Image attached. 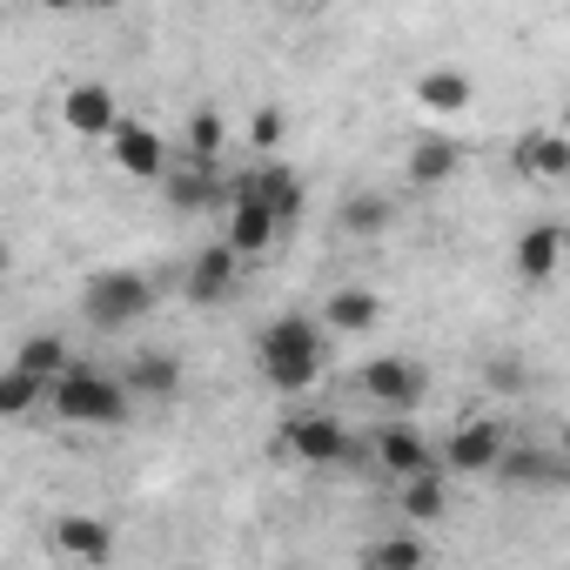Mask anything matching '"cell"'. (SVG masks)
I'll list each match as a JSON object with an SVG mask.
<instances>
[{
    "label": "cell",
    "mask_w": 570,
    "mask_h": 570,
    "mask_svg": "<svg viewBox=\"0 0 570 570\" xmlns=\"http://www.w3.org/2000/svg\"><path fill=\"white\" fill-rule=\"evenodd\" d=\"M330 323L316 316H275L262 336H255V370L275 396H309L330 370Z\"/></svg>",
    "instance_id": "1"
},
{
    "label": "cell",
    "mask_w": 570,
    "mask_h": 570,
    "mask_svg": "<svg viewBox=\"0 0 570 570\" xmlns=\"http://www.w3.org/2000/svg\"><path fill=\"white\" fill-rule=\"evenodd\" d=\"M48 410L61 416V423H75V430H121L128 423V410H135V390H128V376H108V370H61L55 376V390H48Z\"/></svg>",
    "instance_id": "2"
},
{
    "label": "cell",
    "mask_w": 570,
    "mask_h": 570,
    "mask_svg": "<svg viewBox=\"0 0 570 570\" xmlns=\"http://www.w3.org/2000/svg\"><path fill=\"white\" fill-rule=\"evenodd\" d=\"M148 309H155V282L141 268H101V275L81 282V316L95 330H108V336L115 330H135Z\"/></svg>",
    "instance_id": "3"
},
{
    "label": "cell",
    "mask_w": 570,
    "mask_h": 570,
    "mask_svg": "<svg viewBox=\"0 0 570 570\" xmlns=\"http://www.w3.org/2000/svg\"><path fill=\"white\" fill-rule=\"evenodd\" d=\"M282 443H289V456H296V463H316V470H343V463H356V436H350L330 410L296 416Z\"/></svg>",
    "instance_id": "4"
},
{
    "label": "cell",
    "mask_w": 570,
    "mask_h": 570,
    "mask_svg": "<svg viewBox=\"0 0 570 570\" xmlns=\"http://www.w3.org/2000/svg\"><path fill=\"white\" fill-rule=\"evenodd\" d=\"M503 430L490 423V416H463L450 436H443V470L450 476H497V463H503Z\"/></svg>",
    "instance_id": "5"
},
{
    "label": "cell",
    "mask_w": 570,
    "mask_h": 570,
    "mask_svg": "<svg viewBox=\"0 0 570 570\" xmlns=\"http://www.w3.org/2000/svg\"><path fill=\"white\" fill-rule=\"evenodd\" d=\"M242 262H248V255H242V248L222 235L215 248H202V255L188 262V275H181V296H188L195 309H215V303H228V296H235V282H242Z\"/></svg>",
    "instance_id": "6"
},
{
    "label": "cell",
    "mask_w": 570,
    "mask_h": 570,
    "mask_svg": "<svg viewBox=\"0 0 570 570\" xmlns=\"http://www.w3.org/2000/svg\"><path fill=\"white\" fill-rule=\"evenodd\" d=\"M61 128H68L75 141H108V135L121 128L115 88H108V81H75V88L61 95Z\"/></svg>",
    "instance_id": "7"
},
{
    "label": "cell",
    "mask_w": 570,
    "mask_h": 570,
    "mask_svg": "<svg viewBox=\"0 0 570 570\" xmlns=\"http://www.w3.org/2000/svg\"><path fill=\"white\" fill-rule=\"evenodd\" d=\"M108 155L128 181H168V141H161V128H148L135 115H121V128L108 135Z\"/></svg>",
    "instance_id": "8"
},
{
    "label": "cell",
    "mask_w": 570,
    "mask_h": 570,
    "mask_svg": "<svg viewBox=\"0 0 570 570\" xmlns=\"http://www.w3.org/2000/svg\"><path fill=\"white\" fill-rule=\"evenodd\" d=\"M570 262V228L563 222H530L523 235H517V248H510V268L523 275V282H557V268Z\"/></svg>",
    "instance_id": "9"
},
{
    "label": "cell",
    "mask_w": 570,
    "mask_h": 570,
    "mask_svg": "<svg viewBox=\"0 0 570 570\" xmlns=\"http://www.w3.org/2000/svg\"><path fill=\"white\" fill-rule=\"evenodd\" d=\"M222 208H228V228H222V235H228L242 255H268V248H275V235H282V215H275L262 195H248V188H235V181H228Z\"/></svg>",
    "instance_id": "10"
},
{
    "label": "cell",
    "mask_w": 570,
    "mask_h": 570,
    "mask_svg": "<svg viewBox=\"0 0 570 570\" xmlns=\"http://www.w3.org/2000/svg\"><path fill=\"white\" fill-rule=\"evenodd\" d=\"M370 456H376V470H383V476H396V483H403V476H416V470H430V463H443V450H430V436H423V430H410L403 416H396V423H383V430L370 436Z\"/></svg>",
    "instance_id": "11"
},
{
    "label": "cell",
    "mask_w": 570,
    "mask_h": 570,
    "mask_svg": "<svg viewBox=\"0 0 570 570\" xmlns=\"http://www.w3.org/2000/svg\"><path fill=\"white\" fill-rule=\"evenodd\" d=\"M423 390H430V376L403 356H370L363 363V396L376 410H410V403H423Z\"/></svg>",
    "instance_id": "12"
},
{
    "label": "cell",
    "mask_w": 570,
    "mask_h": 570,
    "mask_svg": "<svg viewBox=\"0 0 570 570\" xmlns=\"http://www.w3.org/2000/svg\"><path fill=\"white\" fill-rule=\"evenodd\" d=\"M510 161L523 181H570V135L563 128H523Z\"/></svg>",
    "instance_id": "13"
},
{
    "label": "cell",
    "mask_w": 570,
    "mask_h": 570,
    "mask_svg": "<svg viewBox=\"0 0 570 570\" xmlns=\"http://www.w3.org/2000/svg\"><path fill=\"white\" fill-rule=\"evenodd\" d=\"M323 323H330L336 336H370V330L383 323V296L370 289V282H343V289L323 296Z\"/></svg>",
    "instance_id": "14"
},
{
    "label": "cell",
    "mask_w": 570,
    "mask_h": 570,
    "mask_svg": "<svg viewBox=\"0 0 570 570\" xmlns=\"http://www.w3.org/2000/svg\"><path fill=\"white\" fill-rule=\"evenodd\" d=\"M456 175H463V141H450V135H423L410 148V161H403L410 188H450Z\"/></svg>",
    "instance_id": "15"
},
{
    "label": "cell",
    "mask_w": 570,
    "mask_h": 570,
    "mask_svg": "<svg viewBox=\"0 0 570 570\" xmlns=\"http://www.w3.org/2000/svg\"><path fill=\"white\" fill-rule=\"evenodd\" d=\"M235 188H248V195H262V202H268V208H275L282 222H296V215H303V202H309V188H303V175H296V168H282L275 155H262V168H255V175H242Z\"/></svg>",
    "instance_id": "16"
},
{
    "label": "cell",
    "mask_w": 570,
    "mask_h": 570,
    "mask_svg": "<svg viewBox=\"0 0 570 570\" xmlns=\"http://www.w3.org/2000/svg\"><path fill=\"white\" fill-rule=\"evenodd\" d=\"M55 557H68V563H108L115 557V530L101 517H61L55 523Z\"/></svg>",
    "instance_id": "17"
},
{
    "label": "cell",
    "mask_w": 570,
    "mask_h": 570,
    "mask_svg": "<svg viewBox=\"0 0 570 570\" xmlns=\"http://www.w3.org/2000/svg\"><path fill=\"white\" fill-rule=\"evenodd\" d=\"M128 390H135L141 403H175V396H181V356L141 350V356L128 363Z\"/></svg>",
    "instance_id": "18"
},
{
    "label": "cell",
    "mask_w": 570,
    "mask_h": 570,
    "mask_svg": "<svg viewBox=\"0 0 570 570\" xmlns=\"http://www.w3.org/2000/svg\"><path fill=\"white\" fill-rule=\"evenodd\" d=\"M396 503H403V517H410V523H436V517H450V476H443V463H430V470L403 476Z\"/></svg>",
    "instance_id": "19"
},
{
    "label": "cell",
    "mask_w": 570,
    "mask_h": 570,
    "mask_svg": "<svg viewBox=\"0 0 570 570\" xmlns=\"http://www.w3.org/2000/svg\"><path fill=\"white\" fill-rule=\"evenodd\" d=\"M416 108L423 115H463L470 108V75L463 68H423L416 75Z\"/></svg>",
    "instance_id": "20"
},
{
    "label": "cell",
    "mask_w": 570,
    "mask_h": 570,
    "mask_svg": "<svg viewBox=\"0 0 570 570\" xmlns=\"http://www.w3.org/2000/svg\"><path fill=\"white\" fill-rule=\"evenodd\" d=\"M48 376L41 370H28V363H8V376H0V416L8 423H21V416H35L41 403H48Z\"/></svg>",
    "instance_id": "21"
},
{
    "label": "cell",
    "mask_w": 570,
    "mask_h": 570,
    "mask_svg": "<svg viewBox=\"0 0 570 570\" xmlns=\"http://www.w3.org/2000/svg\"><path fill=\"white\" fill-rule=\"evenodd\" d=\"M390 222H396V208H390L383 195H370V188L343 195V235H356V242H376Z\"/></svg>",
    "instance_id": "22"
},
{
    "label": "cell",
    "mask_w": 570,
    "mask_h": 570,
    "mask_svg": "<svg viewBox=\"0 0 570 570\" xmlns=\"http://www.w3.org/2000/svg\"><path fill=\"white\" fill-rule=\"evenodd\" d=\"M181 148H188V161H215V155L228 148V121H222L215 108H195L188 128H181Z\"/></svg>",
    "instance_id": "23"
},
{
    "label": "cell",
    "mask_w": 570,
    "mask_h": 570,
    "mask_svg": "<svg viewBox=\"0 0 570 570\" xmlns=\"http://www.w3.org/2000/svg\"><path fill=\"white\" fill-rule=\"evenodd\" d=\"M242 141H248L255 155H275L282 141H289V115H282V108H255L248 128H242Z\"/></svg>",
    "instance_id": "24"
},
{
    "label": "cell",
    "mask_w": 570,
    "mask_h": 570,
    "mask_svg": "<svg viewBox=\"0 0 570 570\" xmlns=\"http://www.w3.org/2000/svg\"><path fill=\"white\" fill-rule=\"evenodd\" d=\"M14 363H28V370H41V376L55 383V376L68 370V343H61V336H28V343L14 350Z\"/></svg>",
    "instance_id": "25"
},
{
    "label": "cell",
    "mask_w": 570,
    "mask_h": 570,
    "mask_svg": "<svg viewBox=\"0 0 570 570\" xmlns=\"http://www.w3.org/2000/svg\"><path fill=\"white\" fill-rule=\"evenodd\" d=\"M363 563H403V570H410V563H430V543H423V537H376V543L363 550Z\"/></svg>",
    "instance_id": "26"
},
{
    "label": "cell",
    "mask_w": 570,
    "mask_h": 570,
    "mask_svg": "<svg viewBox=\"0 0 570 570\" xmlns=\"http://www.w3.org/2000/svg\"><path fill=\"white\" fill-rule=\"evenodd\" d=\"M490 383H497V390H523V370H517L510 356H490Z\"/></svg>",
    "instance_id": "27"
},
{
    "label": "cell",
    "mask_w": 570,
    "mask_h": 570,
    "mask_svg": "<svg viewBox=\"0 0 570 570\" xmlns=\"http://www.w3.org/2000/svg\"><path fill=\"white\" fill-rule=\"evenodd\" d=\"M35 8H48V14H68V8H88V0H35Z\"/></svg>",
    "instance_id": "28"
},
{
    "label": "cell",
    "mask_w": 570,
    "mask_h": 570,
    "mask_svg": "<svg viewBox=\"0 0 570 570\" xmlns=\"http://www.w3.org/2000/svg\"><path fill=\"white\" fill-rule=\"evenodd\" d=\"M88 8H101V14H115V8H128V0H88Z\"/></svg>",
    "instance_id": "29"
},
{
    "label": "cell",
    "mask_w": 570,
    "mask_h": 570,
    "mask_svg": "<svg viewBox=\"0 0 570 570\" xmlns=\"http://www.w3.org/2000/svg\"><path fill=\"white\" fill-rule=\"evenodd\" d=\"M268 8H303V0H268Z\"/></svg>",
    "instance_id": "30"
},
{
    "label": "cell",
    "mask_w": 570,
    "mask_h": 570,
    "mask_svg": "<svg viewBox=\"0 0 570 570\" xmlns=\"http://www.w3.org/2000/svg\"><path fill=\"white\" fill-rule=\"evenodd\" d=\"M563 463H570V430H563Z\"/></svg>",
    "instance_id": "31"
}]
</instances>
